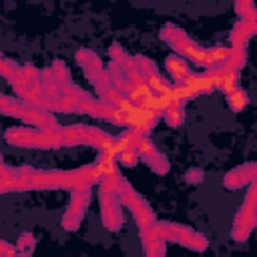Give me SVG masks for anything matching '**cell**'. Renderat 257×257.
Here are the masks:
<instances>
[{"label": "cell", "mask_w": 257, "mask_h": 257, "mask_svg": "<svg viewBox=\"0 0 257 257\" xmlns=\"http://www.w3.org/2000/svg\"><path fill=\"white\" fill-rule=\"evenodd\" d=\"M183 84L191 86L197 94H203V92H211V90L215 88V76H213L209 70H207L205 74H195V72H191V74L185 78Z\"/></svg>", "instance_id": "6da1fadb"}, {"label": "cell", "mask_w": 257, "mask_h": 257, "mask_svg": "<svg viewBox=\"0 0 257 257\" xmlns=\"http://www.w3.org/2000/svg\"><path fill=\"white\" fill-rule=\"evenodd\" d=\"M255 34V28H253V22L249 20H241L233 26V32H231V44L237 46V48H245L247 40Z\"/></svg>", "instance_id": "7a4b0ae2"}, {"label": "cell", "mask_w": 257, "mask_h": 257, "mask_svg": "<svg viewBox=\"0 0 257 257\" xmlns=\"http://www.w3.org/2000/svg\"><path fill=\"white\" fill-rule=\"evenodd\" d=\"M131 211H133V215H135V219H137V223H139V227H149V225H153L155 223V215H153V211L149 209V205L145 203V199H137L131 207H128Z\"/></svg>", "instance_id": "3957f363"}, {"label": "cell", "mask_w": 257, "mask_h": 257, "mask_svg": "<svg viewBox=\"0 0 257 257\" xmlns=\"http://www.w3.org/2000/svg\"><path fill=\"white\" fill-rule=\"evenodd\" d=\"M167 68H169L171 76H173L175 80H179V84H183L185 78L193 72L191 66H189L183 58H179V56H169V58H167Z\"/></svg>", "instance_id": "277c9868"}, {"label": "cell", "mask_w": 257, "mask_h": 257, "mask_svg": "<svg viewBox=\"0 0 257 257\" xmlns=\"http://www.w3.org/2000/svg\"><path fill=\"white\" fill-rule=\"evenodd\" d=\"M76 58H78V60H80V64L84 66V72H86V76H88V74H94V72H100V70H102L98 56H94L90 50H80V52L76 54Z\"/></svg>", "instance_id": "5b68a950"}, {"label": "cell", "mask_w": 257, "mask_h": 257, "mask_svg": "<svg viewBox=\"0 0 257 257\" xmlns=\"http://www.w3.org/2000/svg\"><path fill=\"white\" fill-rule=\"evenodd\" d=\"M247 102H249L247 92H245V90H241V88H235L233 92H229V94H227V104H229V106H231V110H235V112H241V110L247 106Z\"/></svg>", "instance_id": "8992f818"}, {"label": "cell", "mask_w": 257, "mask_h": 257, "mask_svg": "<svg viewBox=\"0 0 257 257\" xmlns=\"http://www.w3.org/2000/svg\"><path fill=\"white\" fill-rule=\"evenodd\" d=\"M145 163H147L155 173L165 175V173L169 171V161H167L159 151H155V153H151L149 157H145Z\"/></svg>", "instance_id": "52a82bcc"}, {"label": "cell", "mask_w": 257, "mask_h": 257, "mask_svg": "<svg viewBox=\"0 0 257 257\" xmlns=\"http://www.w3.org/2000/svg\"><path fill=\"white\" fill-rule=\"evenodd\" d=\"M231 54V48H225V46H215L209 50V56H207V68L211 66H217V64H223Z\"/></svg>", "instance_id": "ba28073f"}, {"label": "cell", "mask_w": 257, "mask_h": 257, "mask_svg": "<svg viewBox=\"0 0 257 257\" xmlns=\"http://www.w3.org/2000/svg\"><path fill=\"white\" fill-rule=\"evenodd\" d=\"M163 116H165V120H167L169 126H179V124L183 122V118H185L183 104H173L171 108H167V110L163 112Z\"/></svg>", "instance_id": "9c48e42d"}, {"label": "cell", "mask_w": 257, "mask_h": 257, "mask_svg": "<svg viewBox=\"0 0 257 257\" xmlns=\"http://www.w3.org/2000/svg\"><path fill=\"white\" fill-rule=\"evenodd\" d=\"M116 195H118V201H120V205H126V207H131L137 199H139V195L135 193V189L126 183V181H122L120 183V187H118V191H116Z\"/></svg>", "instance_id": "30bf717a"}, {"label": "cell", "mask_w": 257, "mask_h": 257, "mask_svg": "<svg viewBox=\"0 0 257 257\" xmlns=\"http://www.w3.org/2000/svg\"><path fill=\"white\" fill-rule=\"evenodd\" d=\"M80 171V177L88 183V185H94V183H100L102 181V173H100V169L96 167V163L94 165H88V167H82V169H78Z\"/></svg>", "instance_id": "8fae6325"}, {"label": "cell", "mask_w": 257, "mask_h": 257, "mask_svg": "<svg viewBox=\"0 0 257 257\" xmlns=\"http://www.w3.org/2000/svg\"><path fill=\"white\" fill-rule=\"evenodd\" d=\"M80 221H82V213L68 209V211L64 213V217H62V227L68 229V231H74V229L80 225Z\"/></svg>", "instance_id": "7c38bea8"}, {"label": "cell", "mask_w": 257, "mask_h": 257, "mask_svg": "<svg viewBox=\"0 0 257 257\" xmlns=\"http://www.w3.org/2000/svg\"><path fill=\"white\" fill-rule=\"evenodd\" d=\"M195 96H197V92H195L191 86H187V84H177V86H175V100L185 102V100H191V98H195Z\"/></svg>", "instance_id": "4fadbf2b"}, {"label": "cell", "mask_w": 257, "mask_h": 257, "mask_svg": "<svg viewBox=\"0 0 257 257\" xmlns=\"http://www.w3.org/2000/svg\"><path fill=\"white\" fill-rule=\"evenodd\" d=\"M116 161H118L120 165H124V167H135V165H137V161H139V153H137V149L122 151V153H118Z\"/></svg>", "instance_id": "5bb4252c"}, {"label": "cell", "mask_w": 257, "mask_h": 257, "mask_svg": "<svg viewBox=\"0 0 257 257\" xmlns=\"http://www.w3.org/2000/svg\"><path fill=\"white\" fill-rule=\"evenodd\" d=\"M155 151H157V149H155V145H153L147 137H143V139L139 141V145H137V153H139V157H143V159H145V157H149V155H151V153H155Z\"/></svg>", "instance_id": "9a60e30c"}, {"label": "cell", "mask_w": 257, "mask_h": 257, "mask_svg": "<svg viewBox=\"0 0 257 257\" xmlns=\"http://www.w3.org/2000/svg\"><path fill=\"white\" fill-rule=\"evenodd\" d=\"M16 247H18V253H30L34 249V237L30 233H24Z\"/></svg>", "instance_id": "2e32d148"}, {"label": "cell", "mask_w": 257, "mask_h": 257, "mask_svg": "<svg viewBox=\"0 0 257 257\" xmlns=\"http://www.w3.org/2000/svg\"><path fill=\"white\" fill-rule=\"evenodd\" d=\"M243 205H247V207H251V209H257V181L251 183V187H249V191H247V197H245V203H243Z\"/></svg>", "instance_id": "e0dca14e"}, {"label": "cell", "mask_w": 257, "mask_h": 257, "mask_svg": "<svg viewBox=\"0 0 257 257\" xmlns=\"http://www.w3.org/2000/svg\"><path fill=\"white\" fill-rule=\"evenodd\" d=\"M205 247H207V239H205V235H201V233H193L191 249H195V251H203Z\"/></svg>", "instance_id": "ac0fdd59"}, {"label": "cell", "mask_w": 257, "mask_h": 257, "mask_svg": "<svg viewBox=\"0 0 257 257\" xmlns=\"http://www.w3.org/2000/svg\"><path fill=\"white\" fill-rule=\"evenodd\" d=\"M52 70H54V74H56V78H58V82H64V84H68V70L60 64V62H56L54 66H52Z\"/></svg>", "instance_id": "d6986e66"}, {"label": "cell", "mask_w": 257, "mask_h": 257, "mask_svg": "<svg viewBox=\"0 0 257 257\" xmlns=\"http://www.w3.org/2000/svg\"><path fill=\"white\" fill-rule=\"evenodd\" d=\"M185 179H187V183L197 185V183H201V181H203V171H201V169H191V171H187Z\"/></svg>", "instance_id": "ffe728a7"}, {"label": "cell", "mask_w": 257, "mask_h": 257, "mask_svg": "<svg viewBox=\"0 0 257 257\" xmlns=\"http://www.w3.org/2000/svg\"><path fill=\"white\" fill-rule=\"evenodd\" d=\"M18 247H10L6 241H2V257H8V255H16Z\"/></svg>", "instance_id": "44dd1931"}, {"label": "cell", "mask_w": 257, "mask_h": 257, "mask_svg": "<svg viewBox=\"0 0 257 257\" xmlns=\"http://www.w3.org/2000/svg\"><path fill=\"white\" fill-rule=\"evenodd\" d=\"M108 52H110V56H112L114 60H118V58H120V56L124 54V52L120 50V46H118V44H114V46H110V50H108Z\"/></svg>", "instance_id": "7402d4cb"}]
</instances>
